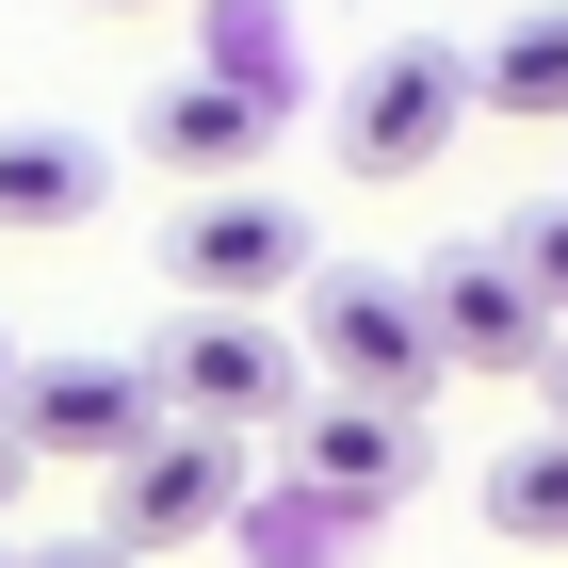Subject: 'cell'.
Instances as JSON below:
<instances>
[{
  "label": "cell",
  "mask_w": 568,
  "mask_h": 568,
  "mask_svg": "<svg viewBox=\"0 0 568 568\" xmlns=\"http://www.w3.org/2000/svg\"><path fill=\"white\" fill-rule=\"evenodd\" d=\"M276 342L342 406H406V423L438 406V342H423V308H406V276H374V261H308V293H293Z\"/></svg>",
  "instance_id": "cell-1"
},
{
  "label": "cell",
  "mask_w": 568,
  "mask_h": 568,
  "mask_svg": "<svg viewBox=\"0 0 568 568\" xmlns=\"http://www.w3.org/2000/svg\"><path fill=\"white\" fill-rule=\"evenodd\" d=\"M308 212L293 195H261V179H212V195H179L163 212V276H179V308H293L308 293Z\"/></svg>",
  "instance_id": "cell-2"
},
{
  "label": "cell",
  "mask_w": 568,
  "mask_h": 568,
  "mask_svg": "<svg viewBox=\"0 0 568 568\" xmlns=\"http://www.w3.org/2000/svg\"><path fill=\"white\" fill-rule=\"evenodd\" d=\"M146 390H163V423L195 438H293V342H276V308H195L163 357H146Z\"/></svg>",
  "instance_id": "cell-3"
},
{
  "label": "cell",
  "mask_w": 568,
  "mask_h": 568,
  "mask_svg": "<svg viewBox=\"0 0 568 568\" xmlns=\"http://www.w3.org/2000/svg\"><path fill=\"white\" fill-rule=\"evenodd\" d=\"M471 131V49H438V33H406V49H374L342 82V179H438V146Z\"/></svg>",
  "instance_id": "cell-4"
},
{
  "label": "cell",
  "mask_w": 568,
  "mask_h": 568,
  "mask_svg": "<svg viewBox=\"0 0 568 568\" xmlns=\"http://www.w3.org/2000/svg\"><path fill=\"white\" fill-rule=\"evenodd\" d=\"M0 438H17V471H33V455L114 471L131 438H163V390H146V357H17V374H0Z\"/></svg>",
  "instance_id": "cell-5"
},
{
  "label": "cell",
  "mask_w": 568,
  "mask_h": 568,
  "mask_svg": "<svg viewBox=\"0 0 568 568\" xmlns=\"http://www.w3.org/2000/svg\"><path fill=\"white\" fill-rule=\"evenodd\" d=\"M244 520V438H195V423H163V438H131L114 455V504H98V552H195V536H227Z\"/></svg>",
  "instance_id": "cell-6"
},
{
  "label": "cell",
  "mask_w": 568,
  "mask_h": 568,
  "mask_svg": "<svg viewBox=\"0 0 568 568\" xmlns=\"http://www.w3.org/2000/svg\"><path fill=\"white\" fill-rule=\"evenodd\" d=\"M406 308H423L438 374H536V357H552V308L504 276V244H438V261L406 276Z\"/></svg>",
  "instance_id": "cell-7"
},
{
  "label": "cell",
  "mask_w": 568,
  "mask_h": 568,
  "mask_svg": "<svg viewBox=\"0 0 568 568\" xmlns=\"http://www.w3.org/2000/svg\"><path fill=\"white\" fill-rule=\"evenodd\" d=\"M293 471H308V504L325 520H374V504H406V487L438 471V438L406 423V406H293Z\"/></svg>",
  "instance_id": "cell-8"
},
{
  "label": "cell",
  "mask_w": 568,
  "mask_h": 568,
  "mask_svg": "<svg viewBox=\"0 0 568 568\" xmlns=\"http://www.w3.org/2000/svg\"><path fill=\"white\" fill-rule=\"evenodd\" d=\"M131 146H146L163 179H195V195H212V179H261V163H276V114H261V98H227V82H163Z\"/></svg>",
  "instance_id": "cell-9"
},
{
  "label": "cell",
  "mask_w": 568,
  "mask_h": 568,
  "mask_svg": "<svg viewBox=\"0 0 568 568\" xmlns=\"http://www.w3.org/2000/svg\"><path fill=\"white\" fill-rule=\"evenodd\" d=\"M98 195H114V146L98 131H0V227H17V244L98 227Z\"/></svg>",
  "instance_id": "cell-10"
},
{
  "label": "cell",
  "mask_w": 568,
  "mask_h": 568,
  "mask_svg": "<svg viewBox=\"0 0 568 568\" xmlns=\"http://www.w3.org/2000/svg\"><path fill=\"white\" fill-rule=\"evenodd\" d=\"M471 114H504V131H568V0H520V17L471 49Z\"/></svg>",
  "instance_id": "cell-11"
},
{
  "label": "cell",
  "mask_w": 568,
  "mask_h": 568,
  "mask_svg": "<svg viewBox=\"0 0 568 568\" xmlns=\"http://www.w3.org/2000/svg\"><path fill=\"white\" fill-rule=\"evenodd\" d=\"M471 504H487V536H520V552H568V423L504 438V455L471 471Z\"/></svg>",
  "instance_id": "cell-12"
},
{
  "label": "cell",
  "mask_w": 568,
  "mask_h": 568,
  "mask_svg": "<svg viewBox=\"0 0 568 568\" xmlns=\"http://www.w3.org/2000/svg\"><path fill=\"white\" fill-rule=\"evenodd\" d=\"M195 82H227V98H261V114H293V98H308L293 17H276V0H212V65H195Z\"/></svg>",
  "instance_id": "cell-13"
},
{
  "label": "cell",
  "mask_w": 568,
  "mask_h": 568,
  "mask_svg": "<svg viewBox=\"0 0 568 568\" xmlns=\"http://www.w3.org/2000/svg\"><path fill=\"white\" fill-rule=\"evenodd\" d=\"M504 276H520V293L552 308V342H568V195H552V212H520V227H504Z\"/></svg>",
  "instance_id": "cell-14"
},
{
  "label": "cell",
  "mask_w": 568,
  "mask_h": 568,
  "mask_svg": "<svg viewBox=\"0 0 568 568\" xmlns=\"http://www.w3.org/2000/svg\"><path fill=\"white\" fill-rule=\"evenodd\" d=\"M17 568H131V552H98V536H65V552H17Z\"/></svg>",
  "instance_id": "cell-15"
},
{
  "label": "cell",
  "mask_w": 568,
  "mask_h": 568,
  "mask_svg": "<svg viewBox=\"0 0 568 568\" xmlns=\"http://www.w3.org/2000/svg\"><path fill=\"white\" fill-rule=\"evenodd\" d=\"M536 390H552V423H568V342H552V357H536Z\"/></svg>",
  "instance_id": "cell-16"
},
{
  "label": "cell",
  "mask_w": 568,
  "mask_h": 568,
  "mask_svg": "<svg viewBox=\"0 0 568 568\" xmlns=\"http://www.w3.org/2000/svg\"><path fill=\"white\" fill-rule=\"evenodd\" d=\"M82 17H163V0H82Z\"/></svg>",
  "instance_id": "cell-17"
},
{
  "label": "cell",
  "mask_w": 568,
  "mask_h": 568,
  "mask_svg": "<svg viewBox=\"0 0 568 568\" xmlns=\"http://www.w3.org/2000/svg\"><path fill=\"white\" fill-rule=\"evenodd\" d=\"M0 504H17V438H0Z\"/></svg>",
  "instance_id": "cell-18"
},
{
  "label": "cell",
  "mask_w": 568,
  "mask_h": 568,
  "mask_svg": "<svg viewBox=\"0 0 568 568\" xmlns=\"http://www.w3.org/2000/svg\"><path fill=\"white\" fill-rule=\"evenodd\" d=\"M0 374H17V342H0Z\"/></svg>",
  "instance_id": "cell-19"
},
{
  "label": "cell",
  "mask_w": 568,
  "mask_h": 568,
  "mask_svg": "<svg viewBox=\"0 0 568 568\" xmlns=\"http://www.w3.org/2000/svg\"><path fill=\"white\" fill-rule=\"evenodd\" d=\"M0 568H17V552H0Z\"/></svg>",
  "instance_id": "cell-20"
}]
</instances>
